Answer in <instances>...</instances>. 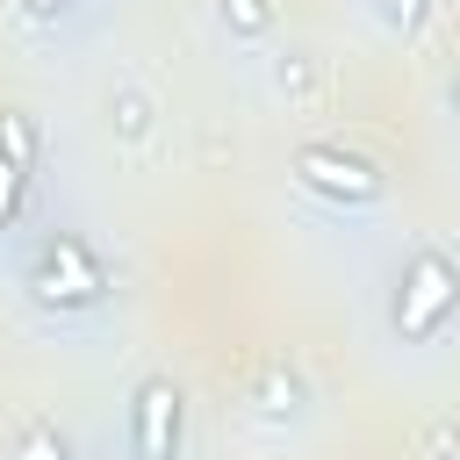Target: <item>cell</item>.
Segmentation results:
<instances>
[{
	"instance_id": "cell-1",
	"label": "cell",
	"mask_w": 460,
	"mask_h": 460,
	"mask_svg": "<svg viewBox=\"0 0 460 460\" xmlns=\"http://www.w3.org/2000/svg\"><path fill=\"white\" fill-rule=\"evenodd\" d=\"M453 309H460V266H453V252L446 244H417L402 259V273H395V338L424 345V338H438L453 323Z\"/></svg>"
},
{
	"instance_id": "cell-2",
	"label": "cell",
	"mask_w": 460,
	"mask_h": 460,
	"mask_svg": "<svg viewBox=\"0 0 460 460\" xmlns=\"http://www.w3.org/2000/svg\"><path fill=\"white\" fill-rule=\"evenodd\" d=\"M22 288H29L43 309L72 316V309H93V302H108V266L86 252V237H72V230H50V237L36 244V259H29V273H22Z\"/></svg>"
},
{
	"instance_id": "cell-3",
	"label": "cell",
	"mask_w": 460,
	"mask_h": 460,
	"mask_svg": "<svg viewBox=\"0 0 460 460\" xmlns=\"http://www.w3.org/2000/svg\"><path fill=\"white\" fill-rule=\"evenodd\" d=\"M295 180H302L309 194L338 201V208H374L381 187H388L381 165L359 158V151H345V144H302V151H295Z\"/></svg>"
},
{
	"instance_id": "cell-4",
	"label": "cell",
	"mask_w": 460,
	"mask_h": 460,
	"mask_svg": "<svg viewBox=\"0 0 460 460\" xmlns=\"http://www.w3.org/2000/svg\"><path fill=\"white\" fill-rule=\"evenodd\" d=\"M180 424H187V395L172 374H144L129 395V460H180Z\"/></svg>"
},
{
	"instance_id": "cell-5",
	"label": "cell",
	"mask_w": 460,
	"mask_h": 460,
	"mask_svg": "<svg viewBox=\"0 0 460 460\" xmlns=\"http://www.w3.org/2000/svg\"><path fill=\"white\" fill-rule=\"evenodd\" d=\"M108 129H115V144H144V137L158 129V101H151L137 79L108 86Z\"/></svg>"
},
{
	"instance_id": "cell-6",
	"label": "cell",
	"mask_w": 460,
	"mask_h": 460,
	"mask_svg": "<svg viewBox=\"0 0 460 460\" xmlns=\"http://www.w3.org/2000/svg\"><path fill=\"white\" fill-rule=\"evenodd\" d=\"M302 374L295 367H266L259 374V388H252V410H259V424H288V417H302Z\"/></svg>"
},
{
	"instance_id": "cell-7",
	"label": "cell",
	"mask_w": 460,
	"mask_h": 460,
	"mask_svg": "<svg viewBox=\"0 0 460 460\" xmlns=\"http://www.w3.org/2000/svg\"><path fill=\"white\" fill-rule=\"evenodd\" d=\"M273 93H280L288 108H309V101L323 93V65H316L309 50H273Z\"/></svg>"
},
{
	"instance_id": "cell-8",
	"label": "cell",
	"mask_w": 460,
	"mask_h": 460,
	"mask_svg": "<svg viewBox=\"0 0 460 460\" xmlns=\"http://www.w3.org/2000/svg\"><path fill=\"white\" fill-rule=\"evenodd\" d=\"M216 14H223V29H230L237 43L273 36V0H216Z\"/></svg>"
},
{
	"instance_id": "cell-9",
	"label": "cell",
	"mask_w": 460,
	"mask_h": 460,
	"mask_svg": "<svg viewBox=\"0 0 460 460\" xmlns=\"http://www.w3.org/2000/svg\"><path fill=\"white\" fill-rule=\"evenodd\" d=\"M36 151H43V144H36V122H29L22 108H0V158L29 172V165H36Z\"/></svg>"
},
{
	"instance_id": "cell-10",
	"label": "cell",
	"mask_w": 460,
	"mask_h": 460,
	"mask_svg": "<svg viewBox=\"0 0 460 460\" xmlns=\"http://www.w3.org/2000/svg\"><path fill=\"white\" fill-rule=\"evenodd\" d=\"M7 460H72V438L58 431V424H29L22 438H14V453Z\"/></svg>"
},
{
	"instance_id": "cell-11",
	"label": "cell",
	"mask_w": 460,
	"mask_h": 460,
	"mask_svg": "<svg viewBox=\"0 0 460 460\" xmlns=\"http://www.w3.org/2000/svg\"><path fill=\"white\" fill-rule=\"evenodd\" d=\"M22 187H29V172H22V165H7V158H0V230H7V223H14V216H22Z\"/></svg>"
},
{
	"instance_id": "cell-12",
	"label": "cell",
	"mask_w": 460,
	"mask_h": 460,
	"mask_svg": "<svg viewBox=\"0 0 460 460\" xmlns=\"http://www.w3.org/2000/svg\"><path fill=\"white\" fill-rule=\"evenodd\" d=\"M381 14H388L395 29H417V22L431 14V0H381Z\"/></svg>"
},
{
	"instance_id": "cell-13",
	"label": "cell",
	"mask_w": 460,
	"mask_h": 460,
	"mask_svg": "<svg viewBox=\"0 0 460 460\" xmlns=\"http://www.w3.org/2000/svg\"><path fill=\"white\" fill-rule=\"evenodd\" d=\"M14 14H22V22H65L72 0H14Z\"/></svg>"
},
{
	"instance_id": "cell-14",
	"label": "cell",
	"mask_w": 460,
	"mask_h": 460,
	"mask_svg": "<svg viewBox=\"0 0 460 460\" xmlns=\"http://www.w3.org/2000/svg\"><path fill=\"white\" fill-rule=\"evenodd\" d=\"M453 108H460V79H453Z\"/></svg>"
}]
</instances>
